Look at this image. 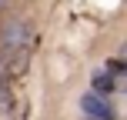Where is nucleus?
<instances>
[{
  "label": "nucleus",
  "instance_id": "1",
  "mask_svg": "<svg viewBox=\"0 0 127 120\" xmlns=\"http://www.w3.org/2000/svg\"><path fill=\"white\" fill-rule=\"evenodd\" d=\"M80 110L87 120H117V107L110 97L104 94H94V90H87V94L80 97Z\"/></svg>",
  "mask_w": 127,
  "mask_h": 120
},
{
  "label": "nucleus",
  "instance_id": "2",
  "mask_svg": "<svg viewBox=\"0 0 127 120\" xmlns=\"http://www.w3.org/2000/svg\"><path fill=\"white\" fill-rule=\"evenodd\" d=\"M121 83H124V77L110 73L107 67H97V70H94V77H90V90H94V94H104V97L117 94V90H121Z\"/></svg>",
  "mask_w": 127,
  "mask_h": 120
},
{
  "label": "nucleus",
  "instance_id": "3",
  "mask_svg": "<svg viewBox=\"0 0 127 120\" xmlns=\"http://www.w3.org/2000/svg\"><path fill=\"white\" fill-rule=\"evenodd\" d=\"M0 114H7L10 120H24L20 103H17V97H13V90H10L7 80H0Z\"/></svg>",
  "mask_w": 127,
  "mask_h": 120
},
{
  "label": "nucleus",
  "instance_id": "4",
  "mask_svg": "<svg viewBox=\"0 0 127 120\" xmlns=\"http://www.w3.org/2000/svg\"><path fill=\"white\" fill-rule=\"evenodd\" d=\"M0 80H7V77H3V63H0Z\"/></svg>",
  "mask_w": 127,
  "mask_h": 120
},
{
  "label": "nucleus",
  "instance_id": "5",
  "mask_svg": "<svg viewBox=\"0 0 127 120\" xmlns=\"http://www.w3.org/2000/svg\"><path fill=\"white\" fill-rule=\"evenodd\" d=\"M0 7H3V0H0Z\"/></svg>",
  "mask_w": 127,
  "mask_h": 120
},
{
  "label": "nucleus",
  "instance_id": "6",
  "mask_svg": "<svg viewBox=\"0 0 127 120\" xmlns=\"http://www.w3.org/2000/svg\"><path fill=\"white\" fill-rule=\"evenodd\" d=\"M84 120H87V117H84Z\"/></svg>",
  "mask_w": 127,
  "mask_h": 120
}]
</instances>
